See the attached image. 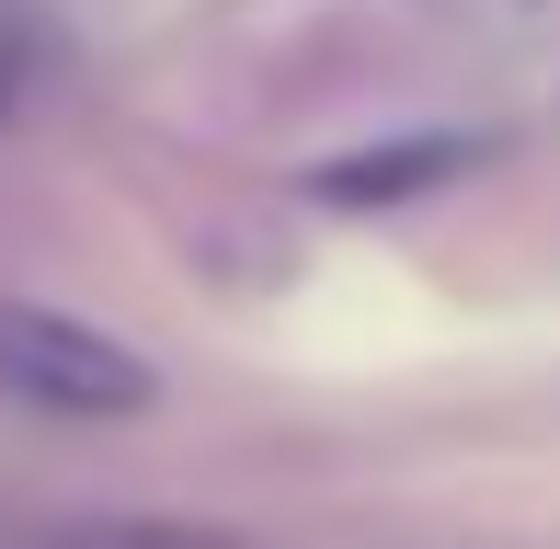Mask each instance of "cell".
<instances>
[{"mask_svg": "<svg viewBox=\"0 0 560 549\" xmlns=\"http://www.w3.org/2000/svg\"><path fill=\"white\" fill-rule=\"evenodd\" d=\"M480 149L469 138H400V149H354V161L320 172V207H389V195H423V184H446V172H469Z\"/></svg>", "mask_w": 560, "mask_h": 549, "instance_id": "cell-2", "label": "cell"}, {"mask_svg": "<svg viewBox=\"0 0 560 549\" xmlns=\"http://www.w3.org/2000/svg\"><path fill=\"white\" fill-rule=\"evenodd\" d=\"M0 389L35 412H69V423H126L149 412V355L115 332H92V320L46 309V297H0Z\"/></svg>", "mask_w": 560, "mask_h": 549, "instance_id": "cell-1", "label": "cell"}, {"mask_svg": "<svg viewBox=\"0 0 560 549\" xmlns=\"http://www.w3.org/2000/svg\"><path fill=\"white\" fill-rule=\"evenodd\" d=\"M46 549H252L241 527H195V515H92V527H58Z\"/></svg>", "mask_w": 560, "mask_h": 549, "instance_id": "cell-3", "label": "cell"}]
</instances>
